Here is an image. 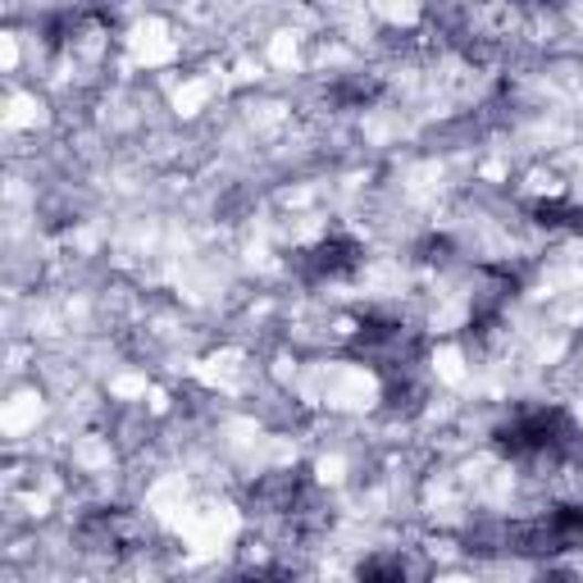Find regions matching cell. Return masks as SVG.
I'll return each mask as SVG.
<instances>
[{
	"label": "cell",
	"mask_w": 583,
	"mask_h": 583,
	"mask_svg": "<svg viewBox=\"0 0 583 583\" xmlns=\"http://www.w3.org/2000/svg\"><path fill=\"white\" fill-rule=\"evenodd\" d=\"M406 565L402 561H365L361 565V579H402Z\"/></svg>",
	"instance_id": "obj_5"
},
{
	"label": "cell",
	"mask_w": 583,
	"mask_h": 583,
	"mask_svg": "<svg viewBox=\"0 0 583 583\" xmlns=\"http://www.w3.org/2000/svg\"><path fill=\"white\" fill-rule=\"evenodd\" d=\"M83 542H87V552H124L133 542V524L119 511H101L83 524Z\"/></svg>",
	"instance_id": "obj_4"
},
{
	"label": "cell",
	"mask_w": 583,
	"mask_h": 583,
	"mask_svg": "<svg viewBox=\"0 0 583 583\" xmlns=\"http://www.w3.org/2000/svg\"><path fill=\"white\" fill-rule=\"evenodd\" d=\"M570 443V419L565 410H529L511 424L497 429V447L501 456H516V460H529V456H552Z\"/></svg>",
	"instance_id": "obj_1"
},
{
	"label": "cell",
	"mask_w": 583,
	"mask_h": 583,
	"mask_svg": "<svg viewBox=\"0 0 583 583\" xmlns=\"http://www.w3.org/2000/svg\"><path fill=\"white\" fill-rule=\"evenodd\" d=\"M305 264H310V274L315 279H346L361 264V247L352 238H329L305 256Z\"/></svg>",
	"instance_id": "obj_3"
},
{
	"label": "cell",
	"mask_w": 583,
	"mask_h": 583,
	"mask_svg": "<svg viewBox=\"0 0 583 583\" xmlns=\"http://www.w3.org/2000/svg\"><path fill=\"white\" fill-rule=\"evenodd\" d=\"M511 542H516V552H529V556L574 552L583 548V507H556L552 516H542L533 524H516Z\"/></svg>",
	"instance_id": "obj_2"
}]
</instances>
